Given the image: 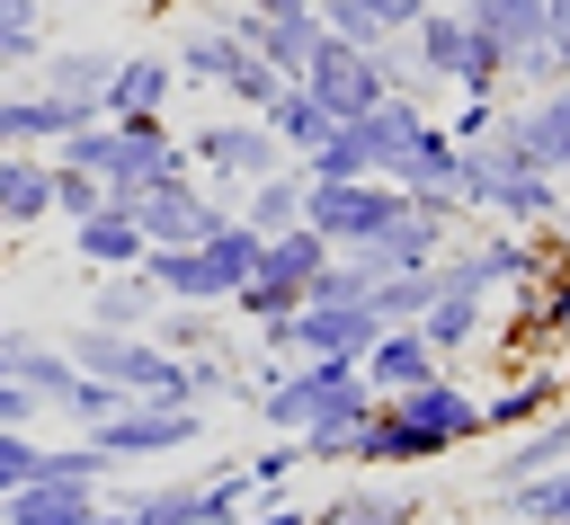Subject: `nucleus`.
Returning <instances> with one entry per match:
<instances>
[{
  "instance_id": "obj_7",
  "label": "nucleus",
  "mask_w": 570,
  "mask_h": 525,
  "mask_svg": "<svg viewBox=\"0 0 570 525\" xmlns=\"http://www.w3.org/2000/svg\"><path fill=\"white\" fill-rule=\"evenodd\" d=\"M436 267L463 276V285H481V294H517V285H534V276L552 267V249H543V231H508V222H490L481 240L445 249Z\"/></svg>"
},
{
  "instance_id": "obj_51",
  "label": "nucleus",
  "mask_w": 570,
  "mask_h": 525,
  "mask_svg": "<svg viewBox=\"0 0 570 525\" xmlns=\"http://www.w3.org/2000/svg\"><path fill=\"white\" fill-rule=\"evenodd\" d=\"M0 249H9V222H0Z\"/></svg>"
},
{
  "instance_id": "obj_14",
  "label": "nucleus",
  "mask_w": 570,
  "mask_h": 525,
  "mask_svg": "<svg viewBox=\"0 0 570 525\" xmlns=\"http://www.w3.org/2000/svg\"><path fill=\"white\" fill-rule=\"evenodd\" d=\"M481 329H490V294H481V285H463V276H445V267H436V303H428V311H419V338H428V347H436V356H463V347H472V338H481Z\"/></svg>"
},
{
  "instance_id": "obj_1",
  "label": "nucleus",
  "mask_w": 570,
  "mask_h": 525,
  "mask_svg": "<svg viewBox=\"0 0 570 525\" xmlns=\"http://www.w3.org/2000/svg\"><path fill=\"white\" fill-rule=\"evenodd\" d=\"M472 436H490V427H481V400H472L463 374L445 365V374H428V383H410V392H383L374 418L356 427V454H347V463H365V472H410V463L463 454Z\"/></svg>"
},
{
  "instance_id": "obj_5",
  "label": "nucleus",
  "mask_w": 570,
  "mask_h": 525,
  "mask_svg": "<svg viewBox=\"0 0 570 525\" xmlns=\"http://www.w3.org/2000/svg\"><path fill=\"white\" fill-rule=\"evenodd\" d=\"M116 472H134V463H169V454H187L196 436H205V409L196 400H116L98 427H80Z\"/></svg>"
},
{
  "instance_id": "obj_30",
  "label": "nucleus",
  "mask_w": 570,
  "mask_h": 525,
  "mask_svg": "<svg viewBox=\"0 0 570 525\" xmlns=\"http://www.w3.org/2000/svg\"><path fill=\"white\" fill-rule=\"evenodd\" d=\"M419 507H428V498H410V489H338V498L312 507L303 525H419Z\"/></svg>"
},
{
  "instance_id": "obj_2",
  "label": "nucleus",
  "mask_w": 570,
  "mask_h": 525,
  "mask_svg": "<svg viewBox=\"0 0 570 525\" xmlns=\"http://www.w3.org/2000/svg\"><path fill=\"white\" fill-rule=\"evenodd\" d=\"M303 89L330 107V125H356L365 107H383L392 89H419V80H410V62H401L392 44H374V53H365V44L321 36V44H312V62H303Z\"/></svg>"
},
{
  "instance_id": "obj_27",
  "label": "nucleus",
  "mask_w": 570,
  "mask_h": 525,
  "mask_svg": "<svg viewBox=\"0 0 570 525\" xmlns=\"http://www.w3.org/2000/svg\"><path fill=\"white\" fill-rule=\"evenodd\" d=\"M552 400H561V365H534V374H517V383H499V392L481 400V427H490V436H517V427L543 418Z\"/></svg>"
},
{
  "instance_id": "obj_35",
  "label": "nucleus",
  "mask_w": 570,
  "mask_h": 525,
  "mask_svg": "<svg viewBox=\"0 0 570 525\" xmlns=\"http://www.w3.org/2000/svg\"><path fill=\"white\" fill-rule=\"evenodd\" d=\"M374 320H419L436 303V267H401V276H374Z\"/></svg>"
},
{
  "instance_id": "obj_47",
  "label": "nucleus",
  "mask_w": 570,
  "mask_h": 525,
  "mask_svg": "<svg viewBox=\"0 0 570 525\" xmlns=\"http://www.w3.org/2000/svg\"><path fill=\"white\" fill-rule=\"evenodd\" d=\"M303 516H312V507H294V498H276V489H258L240 525H303Z\"/></svg>"
},
{
  "instance_id": "obj_46",
  "label": "nucleus",
  "mask_w": 570,
  "mask_h": 525,
  "mask_svg": "<svg viewBox=\"0 0 570 525\" xmlns=\"http://www.w3.org/2000/svg\"><path fill=\"white\" fill-rule=\"evenodd\" d=\"M490 125H499V98H463L445 133H454V142H472V133H490Z\"/></svg>"
},
{
  "instance_id": "obj_22",
  "label": "nucleus",
  "mask_w": 570,
  "mask_h": 525,
  "mask_svg": "<svg viewBox=\"0 0 570 525\" xmlns=\"http://www.w3.org/2000/svg\"><path fill=\"white\" fill-rule=\"evenodd\" d=\"M169 62H178V89H232V71L249 62V44H232L214 18H196V27L169 44Z\"/></svg>"
},
{
  "instance_id": "obj_15",
  "label": "nucleus",
  "mask_w": 570,
  "mask_h": 525,
  "mask_svg": "<svg viewBox=\"0 0 570 525\" xmlns=\"http://www.w3.org/2000/svg\"><path fill=\"white\" fill-rule=\"evenodd\" d=\"M89 516H98V489L89 481H53V472H36V481H18L0 498V525H89Z\"/></svg>"
},
{
  "instance_id": "obj_42",
  "label": "nucleus",
  "mask_w": 570,
  "mask_h": 525,
  "mask_svg": "<svg viewBox=\"0 0 570 525\" xmlns=\"http://www.w3.org/2000/svg\"><path fill=\"white\" fill-rule=\"evenodd\" d=\"M116 400H125V392H116V383H98V374H80V383H71V392H62V409H53V418H71V427H98V418H107V409H116Z\"/></svg>"
},
{
  "instance_id": "obj_12",
  "label": "nucleus",
  "mask_w": 570,
  "mask_h": 525,
  "mask_svg": "<svg viewBox=\"0 0 570 525\" xmlns=\"http://www.w3.org/2000/svg\"><path fill=\"white\" fill-rule=\"evenodd\" d=\"M62 231H71V258H80V267H98V276H107V267H142V249H151L125 196H107L98 214H80V222H62Z\"/></svg>"
},
{
  "instance_id": "obj_24",
  "label": "nucleus",
  "mask_w": 570,
  "mask_h": 525,
  "mask_svg": "<svg viewBox=\"0 0 570 525\" xmlns=\"http://www.w3.org/2000/svg\"><path fill=\"white\" fill-rule=\"evenodd\" d=\"M303 187H312V178H303V160H285V169H267V178H249L232 214H240V222H249V231L267 240V231H285V222H303Z\"/></svg>"
},
{
  "instance_id": "obj_50",
  "label": "nucleus",
  "mask_w": 570,
  "mask_h": 525,
  "mask_svg": "<svg viewBox=\"0 0 570 525\" xmlns=\"http://www.w3.org/2000/svg\"><path fill=\"white\" fill-rule=\"evenodd\" d=\"M249 9H267V18H285V9H321V0H249Z\"/></svg>"
},
{
  "instance_id": "obj_25",
  "label": "nucleus",
  "mask_w": 570,
  "mask_h": 525,
  "mask_svg": "<svg viewBox=\"0 0 570 525\" xmlns=\"http://www.w3.org/2000/svg\"><path fill=\"white\" fill-rule=\"evenodd\" d=\"M321 258H330V240H321L312 222H285V231H267V240H258V276H267V285H285L294 303H303V285H312V267H321Z\"/></svg>"
},
{
  "instance_id": "obj_52",
  "label": "nucleus",
  "mask_w": 570,
  "mask_h": 525,
  "mask_svg": "<svg viewBox=\"0 0 570 525\" xmlns=\"http://www.w3.org/2000/svg\"><path fill=\"white\" fill-rule=\"evenodd\" d=\"M0 374H9V356H0Z\"/></svg>"
},
{
  "instance_id": "obj_11",
  "label": "nucleus",
  "mask_w": 570,
  "mask_h": 525,
  "mask_svg": "<svg viewBox=\"0 0 570 525\" xmlns=\"http://www.w3.org/2000/svg\"><path fill=\"white\" fill-rule=\"evenodd\" d=\"M356 374H365V392L383 400V392H410V383L445 374V356L419 338V320H383V329H374V347L356 356Z\"/></svg>"
},
{
  "instance_id": "obj_43",
  "label": "nucleus",
  "mask_w": 570,
  "mask_h": 525,
  "mask_svg": "<svg viewBox=\"0 0 570 525\" xmlns=\"http://www.w3.org/2000/svg\"><path fill=\"white\" fill-rule=\"evenodd\" d=\"M36 463H45V436H27V427H0V498H9L18 481H36Z\"/></svg>"
},
{
  "instance_id": "obj_28",
  "label": "nucleus",
  "mask_w": 570,
  "mask_h": 525,
  "mask_svg": "<svg viewBox=\"0 0 570 525\" xmlns=\"http://www.w3.org/2000/svg\"><path fill=\"white\" fill-rule=\"evenodd\" d=\"M525 142H534V160L552 169V178H570V80H552V89H534L525 107Z\"/></svg>"
},
{
  "instance_id": "obj_32",
  "label": "nucleus",
  "mask_w": 570,
  "mask_h": 525,
  "mask_svg": "<svg viewBox=\"0 0 570 525\" xmlns=\"http://www.w3.org/2000/svg\"><path fill=\"white\" fill-rule=\"evenodd\" d=\"M499 498H508V525H570V463L525 472V481H508Z\"/></svg>"
},
{
  "instance_id": "obj_44",
  "label": "nucleus",
  "mask_w": 570,
  "mask_h": 525,
  "mask_svg": "<svg viewBox=\"0 0 570 525\" xmlns=\"http://www.w3.org/2000/svg\"><path fill=\"white\" fill-rule=\"evenodd\" d=\"M240 472H249L258 489H276V481H294V472H303V445H294V436H276V445H258V454H240Z\"/></svg>"
},
{
  "instance_id": "obj_37",
  "label": "nucleus",
  "mask_w": 570,
  "mask_h": 525,
  "mask_svg": "<svg viewBox=\"0 0 570 525\" xmlns=\"http://www.w3.org/2000/svg\"><path fill=\"white\" fill-rule=\"evenodd\" d=\"M187 400H196V409H214V400H240V356H232V347H205V356H187Z\"/></svg>"
},
{
  "instance_id": "obj_6",
  "label": "nucleus",
  "mask_w": 570,
  "mask_h": 525,
  "mask_svg": "<svg viewBox=\"0 0 570 525\" xmlns=\"http://www.w3.org/2000/svg\"><path fill=\"white\" fill-rule=\"evenodd\" d=\"M125 205H134V222H142V240H151V249H187V240H205L214 222H232V205H223L196 169H169V178L134 187Z\"/></svg>"
},
{
  "instance_id": "obj_20",
  "label": "nucleus",
  "mask_w": 570,
  "mask_h": 525,
  "mask_svg": "<svg viewBox=\"0 0 570 525\" xmlns=\"http://www.w3.org/2000/svg\"><path fill=\"white\" fill-rule=\"evenodd\" d=\"M552 463H570V392H561L543 418L517 427V445L490 463V489H508V481H525V472H552Z\"/></svg>"
},
{
  "instance_id": "obj_13",
  "label": "nucleus",
  "mask_w": 570,
  "mask_h": 525,
  "mask_svg": "<svg viewBox=\"0 0 570 525\" xmlns=\"http://www.w3.org/2000/svg\"><path fill=\"white\" fill-rule=\"evenodd\" d=\"M71 125H89V116H71L62 98H45L36 80H9L0 89V151H53Z\"/></svg>"
},
{
  "instance_id": "obj_34",
  "label": "nucleus",
  "mask_w": 570,
  "mask_h": 525,
  "mask_svg": "<svg viewBox=\"0 0 570 525\" xmlns=\"http://www.w3.org/2000/svg\"><path fill=\"white\" fill-rule=\"evenodd\" d=\"M45 53V0H0V80H18Z\"/></svg>"
},
{
  "instance_id": "obj_23",
  "label": "nucleus",
  "mask_w": 570,
  "mask_h": 525,
  "mask_svg": "<svg viewBox=\"0 0 570 525\" xmlns=\"http://www.w3.org/2000/svg\"><path fill=\"white\" fill-rule=\"evenodd\" d=\"M561 205H570V178H552V169H525V178H508V187L490 196V214H481V222H508V231H543Z\"/></svg>"
},
{
  "instance_id": "obj_48",
  "label": "nucleus",
  "mask_w": 570,
  "mask_h": 525,
  "mask_svg": "<svg viewBox=\"0 0 570 525\" xmlns=\"http://www.w3.org/2000/svg\"><path fill=\"white\" fill-rule=\"evenodd\" d=\"M543 27H552V44L570 53V0H543Z\"/></svg>"
},
{
  "instance_id": "obj_10",
  "label": "nucleus",
  "mask_w": 570,
  "mask_h": 525,
  "mask_svg": "<svg viewBox=\"0 0 570 525\" xmlns=\"http://www.w3.org/2000/svg\"><path fill=\"white\" fill-rule=\"evenodd\" d=\"M374 303H294L285 311V356H365L374 347Z\"/></svg>"
},
{
  "instance_id": "obj_8",
  "label": "nucleus",
  "mask_w": 570,
  "mask_h": 525,
  "mask_svg": "<svg viewBox=\"0 0 570 525\" xmlns=\"http://www.w3.org/2000/svg\"><path fill=\"white\" fill-rule=\"evenodd\" d=\"M116 125V160H107V196H134L169 169H187V142L169 133V116H107Z\"/></svg>"
},
{
  "instance_id": "obj_4",
  "label": "nucleus",
  "mask_w": 570,
  "mask_h": 525,
  "mask_svg": "<svg viewBox=\"0 0 570 525\" xmlns=\"http://www.w3.org/2000/svg\"><path fill=\"white\" fill-rule=\"evenodd\" d=\"M303 222L330 240V249H356V240H383L392 222H410V187L392 178H312L303 187Z\"/></svg>"
},
{
  "instance_id": "obj_39",
  "label": "nucleus",
  "mask_w": 570,
  "mask_h": 525,
  "mask_svg": "<svg viewBox=\"0 0 570 525\" xmlns=\"http://www.w3.org/2000/svg\"><path fill=\"white\" fill-rule=\"evenodd\" d=\"M107 205V178L98 169H62L53 160V222H80V214H98Z\"/></svg>"
},
{
  "instance_id": "obj_31",
  "label": "nucleus",
  "mask_w": 570,
  "mask_h": 525,
  "mask_svg": "<svg viewBox=\"0 0 570 525\" xmlns=\"http://www.w3.org/2000/svg\"><path fill=\"white\" fill-rule=\"evenodd\" d=\"M258 116H267V133H276V142H285L294 160H303V151H312L321 133H330V107H321V98H312L303 80H285V89H276V98H267Z\"/></svg>"
},
{
  "instance_id": "obj_29",
  "label": "nucleus",
  "mask_w": 570,
  "mask_h": 525,
  "mask_svg": "<svg viewBox=\"0 0 570 525\" xmlns=\"http://www.w3.org/2000/svg\"><path fill=\"white\" fill-rule=\"evenodd\" d=\"M142 338H151V347H169V356H205V347H232V338H223V311H214V303H160Z\"/></svg>"
},
{
  "instance_id": "obj_9",
  "label": "nucleus",
  "mask_w": 570,
  "mask_h": 525,
  "mask_svg": "<svg viewBox=\"0 0 570 525\" xmlns=\"http://www.w3.org/2000/svg\"><path fill=\"white\" fill-rule=\"evenodd\" d=\"M107 71H116L107 44H45V53L27 62V80H36L45 98H62L71 116H107Z\"/></svg>"
},
{
  "instance_id": "obj_19",
  "label": "nucleus",
  "mask_w": 570,
  "mask_h": 525,
  "mask_svg": "<svg viewBox=\"0 0 570 525\" xmlns=\"http://www.w3.org/2000/svg\"><path fill=\"white\" fill-rule=\"evenodd\" d=\"M0 222H9V240L53 222V160L45 151H0Z\"/></svg>"
},
{
  "instance_id": "obj_3",
  "label": "nucleus",
  "mask_w": 570,
  "mask_h": 525,
  "mask_svg": "<svg viewBox=\"0 0 570 525\" xmlns=\"http://www.w3.org/2000/svg\"><path fill=\"white\" fill-rule=\"evenodd\" d=\"M178 142H187V169H196L223 205H240V187H249V178H267V169H285V160H294V151L267 133V116H240V107H232V116H205V125H196V133H178Z\"/></svg>"
},
{
  "instance_id": "obj_17",
  "label": "nucleus",
  "mask_w": 570,
  "mask_h": 525,
  "mask_svg": "<svg viewBox=\"0 0 570 525\" xmlns=\"http://www.w3.org/2000/svg\"><path fill=\"white\" fill-rule=\"evenodd\" d=\"M401 44H410V80H454V71H463V53H472V18H463L454 0H445V9L428 0V18H419Z\"/></svg>"
},
{
  "instance_id": "obj_49",
  "label": "nucleus",
  "mask_w": 570,
  "mask_h": 525,
  "mask_svg": "<svg viewBox=\"0 0 570 525\" xmlns=\"http://www.w3.org/2000/svg\"><path fill=\"white\" fill-rule=\"evenodd\" d=\"M89 525H134V507H125V498H98V516H89Z\"/></svg>"
},
{
  "instance_id": "obj_45",
  "label": "nucleus",
  "mask_w": 570,
  "mask_h": 525,
  "mask_svg": "<svg viewBox=\"0 0 570 525\" xmlns=\"http://www.w3.org/2000/svg\"><path fill=\"white\" fill-rule=\"evenodd\" d=\"M36 418H45V400H36L18 374H0V427H36Z\"/></svg>"
},
{
  "instance_id": "obj_38",
  "label": "nucleus",
  "mask_w": 570,
  "mask_h": 525,
  "mask_svg": "<svg viewBox=\"0 0 570 525\" xmlns=\"http://www.w3.org/2000/svg\"><path fill=\"white\" fill-rule=\"evenodd\" d=\"M36 472H53V481H89V489H107L116 481V463L89 445V436H71V445H45V463Z\"/></svg>"
},
{
  "instance_id": "obj_16",
  "label": "nucleus",
  "mask_w": 570,
  "mask_h": 525,
  "mask_svg": "<svg viewBox=\"0 0 570 525\" xmlns=\"http://www.w3.org/2000/svg\"><path fill=\"white\" fill-rule=\"evenodd\" d=\"M428 18V0H321V27L338 36V44H401L410 27Z\"/></svg>"
},
{
  "instance_id": "obj_21",
  "label": "nucleus",
  "mask_w": 570,
  "mask_h": 525,
  "mask_svg": "<svg viewBox=\"0 0 570 525\" xmlns=\"http://www.w3.org/2000/svg\"><path fill=\"white\" fill-rule=\"evenodd\" d=\"M0 356H9V374L45 400V409H62V392L80 383V365L62 356V338H36V329H0Z\"/></svg>"
},
{
  "instance_id": "obj_33",
  "label": "nucleus",
  "mask_w": 570,
  "mask_h": 525,
  "mask_svg": "<svg viewBox=\"0 0 570 525\" xmlns=\"http://www.w3.org/2000/svg\"><path fill=\"white\" fill-rule=\"evenodd\" d=\"M454 9H463L481 36H499V44H508V62H517L525 44H543V36H552V27H543V0H454Z\"/></svg>"
},
{
  "instance_id": "obj_18",
  "label": "nucleus",
  "mask_w": 570,
  "mask_h": 525,
  "mask_svg": "<svg viewBox=\"0 0 570 525\" xmlns=\"http://www.w3.org/2000/svg\"><path fill=\"white\" fill-rule=\"evenodd\" d=\"M169 98H178V62L169 53H116L107 116H169Z\"/></svg>"
},
{
  "instance_id": "obj_40",
  "label": "nucleus",
  "mask_w": 570,
  "mask_h": 525,
  "mask_svg": "<svg viewBox=\"0 0 570 525\" xmlns=\"http://www.w3.org/2000/svg\"><path fill=\"white\" fill-rule=\"evenodd\" d=\"M125 507H134V525H196V481H169V489H134Z\"/></svg>"
},
{
  "instance_id": "obj_26",
  "label": "nucleus",
  "mask_w": 570,
  "mask_h": 525,
  "mask_svg": "<svg viewBox=\"0 0 570 525\" xmlns=\"http://www.w3.org/2000/svg\"><path fill=\"white\" fill-rule=\"evenodd\" d=\"M151 311H160V294L142 285V267H107L89 285V311L80 320H98V329H151Z\"/></svg>"
},
{
  "instance_id": "obj_41",
  "label": "nucleus",
  "mask_w": 570,
  "mask_h": 525,
  "mask_svg": "<svg viewBox=\"0 0 570 525\" xmlns=\"http://www.w3.org/2000/svg\"><path fill=\"white\" fill-rule=\"evenodd\" d=\"M552 356H570V258L543 267V329H534Z\"/></svg>"
},
{
  "instance_id": "obj_36",
  "label": "nucleus",
  "mask_w": 570,
  "mask_h": 525,
  "mask_svg": "<svg viewBox=\"0 0 570 525\" xmlns=\"http://www.w3.org/2000/svg\"><path fill=\"white\" fill-rule=\"evenodd\" d=\"M249 498H258V481H249L240 463H223L214 481H196V525H240Z\"/></svg>"
}]
</instances>
